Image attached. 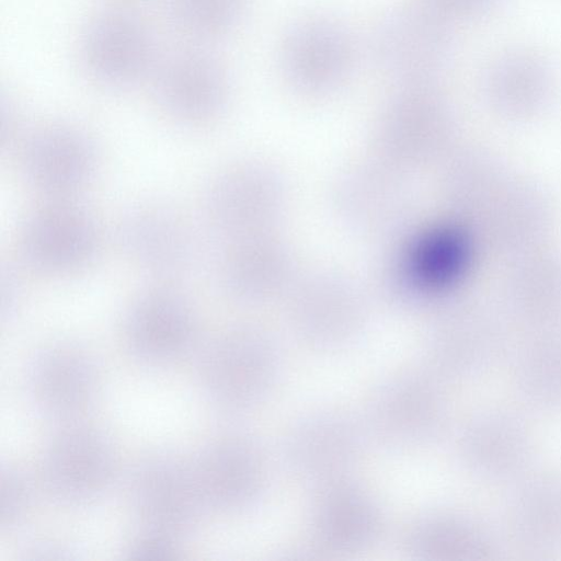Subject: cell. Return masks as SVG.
<instances>
[{"mask_svg":"<svg viewBox=\"0 0 561 561\" xmlns=\"http://www.w3.org/2000/svg\"><path fill=\"white\" fill-rule=\"evenodd\" d=\"M370 45L378 66L400 87L435 85L451 62V23L420 1L401 5L377 23Z\"/></svg>","mask_w":561,"mask_h":561,"instance_id":"6da1fadb","label":"cell"},{"mask_svg":"<svg viewBox=\"0 0 561 561\" xmlns=\"http://www.w3.org/2000/svg\"><path fill=\"white\" fill-rule=\"evenodd\" d=\"M454 133V115L435 85H407L385 106L375 144L380 160L404 170L437 158Z\"/></svg>","mask_w":561,"mask_h":561,"instance_id":"7a4b0ae2","label":"cell"},{"mask_svg":"<svg viewBox=\"0 0 561 561\" xmlns=\"http://www.w3.org/2000/svg\"><path fill=\"white\" fill-rule=\"evenodd\" d=\"M129 499L140 531L178 542L194 531L208 510L191 461L170 454L151 455L135 467Z\"/></svg>","mask_w":561,"mask_h":561,"instance_id":"3957f363","label":"cell"},{"mask_svg":"<svg viewBox=\"0 0 561 561\" xmlns=\"http://www.w3.org/2000/svg\"><path fill=\"white\" fill-rule=\"evenodd\" d=\"M79 56L88 77L113 90L140 83L158 64L149 26L126 10H108L91 20L81 35Z\"/></svg>","mask_w":561,"mask_h":561,"instance_id":"277c9868","label":"cell"},{"mask_svg":"<svg viewBox=\"0 0 561 561\" xmlns=\"http://www.w3.org/2000/svg\"><path fill=\"white\" fill-rule=\"evenodd\" d=\"M280 66L287 82L305 94H324L341 87L356 61V45L340 21L312 15L296 22L280 45Z\"/></svg>","mask_w":561,"mask_h":561,"instance_id":"5b68a950","label":"cell"},{"mask_svg":"<svg viewBox=\"0 0 561 561\" xmlns=\"http://www.w3.org/2000/svg\"><path fill=\"white\" fill-rule=\"evenodd\" d=\"M283 188L276 174L260 163H240L209 183L204 211L211 228L228 242L268 232L279 214Z\"/></svg>","mask_w":561,"mask_h":561,"instance_id":"8992f818","label":"cell"},{"mask_svg":"<svg viewBox=\"0 0 561 561\" xmlns=\"http://www.w3.org/2000/svg\"><path fill=\"white\" fill-rule=\"evenodd\" d=\"M100 249V231L84 208L62 199L34 210L18 232L22 261L45 274L85 267Z\"/></svg>","mask_w":561,"mask_h":561,"instance_id":"52a82bcc","label":"cell"},{"mask_svg":"<svg viewBox=\"0 0 561 561\" xmlns=\"http://www.w3.org/2000/svg\"><path fill=\"white\" fill-rule=\"evenodd\" d=\"M41 470L43 484L54 500L83 505L110 489L116 458L112 444L101 432L70 426L49 442Z\"/></svg>","mask_w":561,"mask_h":561,"instance_id":"ba28073f","label":"cell"},{"mask_svg":"<svg viewBox=\"0 0 561 561\" xmlns=\"http://www.w3.org/2000/svg\"><path fill=\"white\" fill-rule=\"evenodd\" d=\"M117 234L126 254L156 277L179 278L196 264L194 230L179 210L164 203L145 202L129 208Z\"/></svg>","mask_w":561,"mask_h":561,"instance_id":"9c48e42d","label":"cell"},{"mask_svg":"<svg viewBox=\"0 0 561 561\" xmlns=\"http://www.w3.org/2000/svg\"><path fill=\"white\" fill-rule=\"evenodd\" d=\"M197 370L210 402L224 410L243 409L259 399L268 382L267 343L253 330H229L204 348Z\"/></svg>","mask_w":561,"mask_h":561,"instance_id":"30bf717a","label":"cell"},{"mask_svg":"<svg viewBox=\"0 0 561 561\" xmlns=\"http://www.w3.org/2000/svg\"><path fill=\"white\" fill-rule=\"evenodd\" d=\"M100 373L91 354L70 342L38 351L26 370V391L35 410L53 421H71L94 403Z\"/></svg>","mask_w":561,"mask_h":561,"instance_id":"8fae6325","label":"cell"},{"mask_svg":"<svg viewBox=\"0 0 561 561\" xmlns=\"http://www.w3.org/2000/svg\"><path fill=\"white\" fill-rule=\"evenodd\" d=\"M161 108L184 124H205L216 118L229 98V78L209 53L187 48L158 61L152 73Z\"/></svg>","mask_w":561,"mask_h":561,"instance_id":"7c38bea8","label":"cell"},{"mask_svg":"<svg viewBox=\"0 0 561 561\" xmlns=\"http://www.w3.org/2000/svg\"><path fill=\"white\" fill-rule=\"evenodd\" d=\"M466 469L486 482H516L528 472L534 439L526 422L515 412L492 408L473 415L458 439Z\"/></svg>","mask_w":561,"mask_h":561,"instance_id":"4fadbf2b","label":"cell"},{"mask_svg":"<svg viewBox=\"0 0 561 561\" xmlns=\"http://www.w3.org/2000/svg\"><path fill=\"white\" fill-rule=\"evenodd\" d=\"M197 335V320L190 301L171 288L141 294L124 320L130 354L147 365H165L184 356Z\"/></svg>","mask_w":561,"mask_h":561,"instance_id":"5bb4252c","label":"cell"},{"mask_svg":"<svg viewBox=\"0 0 561 561\" xmlns=\"http://www.w3.org/2000/svg\"><path fill=\"white\" fill-rule=\"evenodd\" d=\"M99 152L82 129L54 124L33 133L24 142L21 168L37 191L64 199L84 188L94 178Z\"/></svg>","mask_w":561,"mask_h":561,"instance_id":"9a60e30c","label":"cell"},{"mask_svg":"<svg viewBox=\"0 0 561 561\" xmlns=\"http://www.w3.org/2000/svg\"><path fill=\"white\" fill-rule=\"evenodd\" d=\"M401 171L380 159L347 170L335 188L339 213L373 237L399 232L412 209Z\"/></svg>","mask_w":561,"mask_h":561,"instance_id":"2e32d148","label":"cell"},{"mask_svg":"<svg viewBox=\"0 0 561 561\" xmlns=\"http://www.w3.org/2000/svg\"><path fill=\"white\" fill-rule=\"evenodd\" d=\"M432 344L434 357L445 373L472 378L490 371L504 356L506 332L492 310L465 305L438 322Z\"/></svg>","mask_w":561,"mask_h":561,"instance_id":"e0dca14e","label":"cell"},{"mask_svg":"<svg viewBox=\"0 0 561 561\" xmlns=\"http://www.w3.org/2000/svg\"><path fill=\"white\" fill-rule=\"evenodd\" d=\"M461 232L440 229L419 236L392 255L382 271V285L402 300H421L443 290L463 264Z\"/></svg>","mask_w":561,"mask_h":561,"instance_id":"ac0fdd59","label":"cell"},{"mask_svg":"<svg viewBox=\"0 0 561 561\" xmlns=\"http://www.w3.org/2000/svg\"><path fill=\"white\" fill-rule=\"evenodd\" d=\"M511 539L534 556L561 553V472L526 474L515 482L505 506Z\"/></svg>","mask_w":561,"mask_h":561,"instance_id":"d6986e66","label":"cell"},{"mask_svg":"<svg viewBox=\"0 0 561 561\" xmlns=\"http://www.w3.org/2000/svg\"><path fill=\"white\" fill-rule=\"evenodd\" d=\"M207 508L236 511L256 495L262 469L257 450L247 439L224 437L204 447L192 461Z\"/></svg>","mask_w":561,"mask_h":561,"instance_id":"ffe728a7","label":"cell"},{"mask_svg":"<svg viewBox=\"0 0 561 561\" xmlns=\"http://www.w3.org/2000/svg\"><path fill=\"white\" fill-rule=\"evenodd\" d=\"M290 272L285 245L265 232L228 242L219 262L218 279L229 296L256 301L283 289Z\"/></svg>","mask_w":561,"mask_h":561,"instance_id":"44dd1931","label":"cell"},{"mask_svg":"<svg viewBox=\"0 0 561 561\" xmlns=\"http://www.w3.org/2000/svg\"><path fill=\"white\" fill-rule=\"evenodd\" d=\"M294 316L304 329L320 334L343 333L357 324L363 304L357 288L332 274L311 275L296 286Z\"/></svg>","mask_w":561,"mask_h":561,"instance_id":"7402d4cb","label":"cell"},{"mask_svg":"<svg viewBox=\"0 0 561 561\" xmlns=\"http://www.w3.org/2000/svg\"><path fill=\"white\" fill-rule=\"evenodd\" d=\"M548 66L528 53H511L497 59L485 73L484 87L494 106L512 116L536 113L551 92Z\"/></svg>","mask_w":561,"mask_h":561,"instance_id":"603a6c76","label":"cell"},{"mask_svg":"<svg viewBox=\"0 0 561 561\" xmlns=\"http://www.w3.org/2000/svg\"><path fill=\"white\" fill-rule=\"evenodd\" d=\"M513 385L530 410H561V331L535 334L514 357Z\"/></svg>","mask_w":561,"mask_h":561,"instance_id":"cb8c5ba5","label":"cell"},{"mask_svg":"<svg viewBox=\"0 0 561 561\" xmlns=\"http://www.w3.org/2000/svg\"><path fill=\"white\" fill-rule=\"evenodd\" d=\"M510 311L535 334L561 331V263L545 259L522 267L510 290Z\"/></svg>","mask_w":561,"mask_h":561,"instance_id":"d4e9b609","label":"cell"},{"mask_svg":"<svg viewBox=\"0 0 561 561\" xmlns=\"http://www.w3.org/2000/svg\"><path fill=\"white\" fill-rule=\"evenodd\" d=\"M422 550L444 559H493L500 542L491 528L479 519L447 514L434 518L421 531Z\"/></svg>","mask_w":561,"mask_h":561,"instance_id":"484cf974","label":"cell"},{"mask_svg":"<svg viewBox=\"0 0 561 561\" xmlns=\"http://www.w3.org/2000/svg\"><path fill=\"white\" fill-rule=\"evenodd\" d=\"M248 0H165L172 25L197 39H211L233 31L241 22Z\"/></svg>","mask_w":561,"mask_h":561,"instance_id":"4316f807","label":"cell"},{"mask_svg":"<svg viewBox=\"0 0 561 561\" xmlns=\"http://www.w3.org/2000/svg\"><path fill=\"white\" fill-rule=\"evenodd\" d=\"M31 484L25 473L12 465L0 471V527L10 530L25 516L31 502Z\"/></svg>","mask_w":561,"mask_h":561,"instance_id":"83f0119b","label":"cell"},{"mask_svg":"<svg viewBox=\"0 0 561 561\" xmlns=\"http://www.w3.org/2000/svg\"><path fill=\"white\" fill-rule=\"evenodd\" d=\"M178 541L157 534L139 531L127 548V557L134 560H175L179 558Z\"/></svg>","mask_w":561,"mask_h":561,"instance_id":"f1b7e54d","label":"cell"},{"mask_svg":"<svg viewBox=\"0 0 561 561\" xmlns=\"http://www.w3.org/2000/svg\"><path fill=\"white\" fill-rule=\"evenodd\" d=\"M426 8L449 21L483 15L495 9L501 0H419Z\"/></svg>","mask_w":561,"mask_h":561,"instance_id":"f546056e","label":"cell"},{"mask_svg":"<svg viewBox=\"0 0 561 561\" xmlns=\"http://www.w3.org/2000/svg\"><path fill=\"white\" fill-rule=\"evenodd\" d=\"M1 313L2 319L11 318L18 310L21 296V282L12 266H3L1 271Z\"/></svg>","mask_w":561,"mask_h":561,"instance_id":"4dcf8cb0","label":"cell"}]
</instances>
